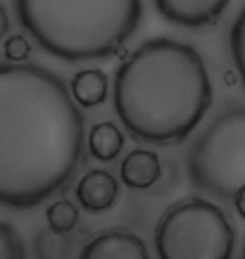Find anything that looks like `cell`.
Instances as JSON below:
<instances>
[{"instance_id": "1", "label": "cell", "mask_w": 245, "mask_h": 259, "mask_svg": "<svg viewBox=\"0 0 245 259\" xmlns=\"http://www.w3.org/2000/svg\"><path fill=\"white\" fill-rule=\"evenodd\" d=\"M84 121L59 76L0 64V204L34 207L79 167Z\"/></svg>"}, {"instance_id": "2", "label": "cell", "mask_w": 245, "mask_h": 259, "mask_svg": "<svg viewBox=\"0 0 245 259\" xmlns=\"http://www.w3.org/2000/svg\"><path fill=\"white\" fill-rule=\"evenodd\" d=\"M212 103L205 61L188 44L153 39L134 51L114 77V110L129 133L171 145L198 126Z\"/></svg>"}, {"instance_id": "3", "label": "cell", "mask_w": 245, "mask_h": 259, "mask_svg": "<svg viewBox=\"0 0 245 259\" xmlns=\"http://www.w3.org/2000/svg\"><path fill=\"white\" fill-rule=\"evenodd\" d=\"M27 32L56 58L101 59L138 27L141 0H17Z\"/></svg>"}, {"instance_id": "4", "label": "cell", "mask_w": 245, "mask_h": 259, "mask_svg": "<svg viewBox=\"0 0 245 259\" xmlns=\"http://www.w3.org/2000/svg\"><path fill=\"white\" fill-rule=\"evenodd\" d=\"M186 174L207 199L232 204L245 185V108H228L208 123L186 153Z\"/></svg>"}, {"instance_id": "5", "label": "cell", "mask_w": 245, "mask_h": 259, "mask_svg": "<svg viewBox=\"0 0 245 259\" xmlns=\"http://www.w3.org/2000/svg\"><path fill=\"white\" fill-rule=\"evenodd\" d=\"M237 234L217 202L190 197L165 210L156 224L158 259H235Z\"/></svg>"}, {"instance_id": "6", "label": "cell", "mask_w": 245, "mask_h": 259, "mask_svg": "<svg viewBox=\"0 0 245 259\" xmlns=\"http://www.w3.org/2000/svg\"><path fill=\"white\" fill-rule=\"evenodd\" d=\"M81 259H151L144 241L126 231H109L86 244Z\"/></svg>"}, {"instance_id": "7", "label": "cell", "mask_w": 245, "mask_h": 259, "mask_svg": "<svg viewBox=\"0 0 245 259\" xmlns=\"http://www.w3.org/2000/svg\"><path fill=\"white\" fill-rule=\"evenodd\" d=\"M230 0H155L163 17L183 27H202L213 22Z\"/></svg>"}, {"instance_id": "8", "label": "cell", "mask_w": 245, "mask_h": 259, "mask_svg": "<svg viewBox=\"0 0 245 259\" xmlns=\"http://www.w3.org/2000/svg\"><path fill=\"white\" fill-rule=\"evenodd\" d=\"M119 185L113 174L108 170H91L84 174L76 189L79 204L89 212H104L111 209L118 199Z\"/></svg>"}, {"instance_id": "9", "label": "cell", "mask_w": 245, "mask_h": 259, "mask_svg": "<svg viewBox=\"0 0 245 259\" xmlns=\"http://www.w3.org/2000/svg\"><path fill=\"white\" fill-rule=\"evenodd\" d=\"M161 174L163 168L160 157L146 148H136L129 152L119 167L123 184L134 190L151 189L160 180Z\"/></svg>"}, {"instance_id": "10", "label": "cell", "mask_w": 245, "mask_h": 259, "mask_svg": "<svg viewBox=\"0 0 245 259\" xmlns=\"http://www.w3.org/2000/svg\"><path fill=\"white\" fill-rule=\"evenodd\" d=\"M74 100L84 108H94L106 101L108 76L101 69H82L71 81Z\"/></svg>"}, {"instance_id": "11", "label": "cell", "mask_w": 245, "mask_h": 259, "mask_svg": "<svg viewBox=\"0 0 245 259\" xmlns=\"http://www.w3.org/2000/svg\"><path fill=\"white\" fill-rule=\"evenodd\" d=\"M89 152L99 162H111L121 153L124 147V137L114 123L103 121L91 128L89 138Z\"/></svg>"}, {"instance_id": "12", "label": "cell", "mask_w": 245, "mask_h": 259, "mask_svg": "<svg viewBox=\"0 0 245 259\" xmlns=\"http://www.w3.org/2000/svg\"><path fill=\"white\" fill-rule=\"evenodd\" d=\"M47 224L56 234L71 232L79 222V210L71 200H56L45 210Z\"/></svg>"}, {"instance_id": "13", "label": "cell", "mask_w": 245, "mask_h": 259, "mask_svg": "<svg viewBox=\"0 0 245 259\" xmlns=\"http://www.w3.org/2000/svg\"><path fill=\"white\" fill-rule=\"evenodd\" d=\"M230 49L233 64L237 67V72L245 86V7L238 14L235 24L230 30Z\"/></svg>"}, {"instance_id": "14", "label": "cell", "mask_w": 245, "mask_h": 259, "mask_svg": "<svg viewBox=\"0 0 245 259\" xmlns=\"http://www.w3.org/2000/svg\"><path fill=\"white\" fill-rule=\"evenodd\" d=\"M0 259H24V246L12 226L0 221Z\"/></svg>"}, {"instance_id": "15", "label": "cell", "mask_w": 245, "mask_h": 259, "mask_svg": "<svg viewBox=\"0 0 245 259\" xmlns=\"http://www.w3.org/2000/svg\"><path fill=\"white\" fill-rule=\"evenodd\" d=\"M4 53L10 63L22 64L25 59L30 56V44L29 40L20 34L10 35L4 44Z\"/></svg>"}, {"instance_id": "16", "label": "cell", "mask_w": 245, "mask_h": 259, "mask_svg": "<svg viewBox=\"0 0 245 259\" xmlns=\"http://www.w3.org/2000/svg\"><path fill=\"white\" fill-rule=\"evenodd\" d=\"M232 205H233V209L237 210V214L240 215L242 219H245V185L238 189L235 195H233Z\"/></svg>"}, {"instance_id": "17", "label": "cell", "mask_w": 245, "mask_h": 259, "mask_svg": "<svg viewBox=\"0 0 245 259\" xmlns=\"http://www.w3.org/2000/svg\"><path fill=\"white\" fill-rule=\"evenodd\" d=\"M9 30V15H7V10L4 9V5H0V39L7 34Z\"/></svg>"}, {"instance_id": "18", "label": "cell", "mask_w": 245, "mask_h": 259, "mask_svg": "<svg viewBox=\"0 0 245 259\" xmlns=\"http://www.w3.org/2000/svg\"><path fill=\"white\" fill-rule=\"evenodd\" d=\"M240 259H245V242H243V246H242V252H240Z\"/></svg>"}]
</instances>
